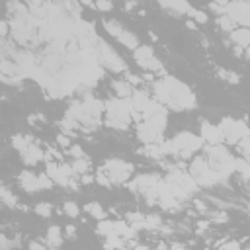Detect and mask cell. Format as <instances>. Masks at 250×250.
<instances>
[{"label":"cell","instance_id":"6","mask_svg":"<svg viewBox=\"0 0 250 250\" xmlns=\"http://www.w3.org/2000/svg\"><path fill=\"white\" fill-rule=\"evenodd\" d=\"M133 164L131 162H125V161H119V159H111V161H106L104 162V168L102 172L109 178L111 184H125L131 176H133Z\"/></svg>","mask_w":250,"mask_h":250},{"label":"cell","instance_id":"1","mask_svg":"<svg viewBox=\"0 0 250 250\" xmlns=\"http://www.w3.org/2000/svg\"><path fill=\"white\" fill-rule=\"evenodd\" d=\"M155 96L172 111L196 107V94L174 76H164L159 82H155Z\"/></svg>","mask_w":250,"mask_h":250},{"label":"cell","instance_id":"30","mask_svg":"<svg viewBox=\"0 0 250 250\" xmlns=\"http://www.w3.org/2000/svg\"><path fill=\"white\" fill-rule=\"evenodd\" d=\"M12 145H14V149H18L20 153H24V151L32 145V139H30V137H24V135H14V137H12Z\"/></svg>","mask_w":250,"mask_h":250},{"label":"cell","instance_id":"36","mask_svg":"<svg viewBox=\"0 0 250 250\" xmlns=\"http://www.w3.org/2000/svg\"><path fill=\"white\" fill-rule=\"evenodd\" d=\"M162 225V219L159 215H147L145 217V229H159Z\"/></svg>","mask_w":250,"mask_h":250},{"label":"cell","instance_id":"9","mask_svg":"<svg viewBox=\"0 0 250 250\" xmlns=\"http://www.w3.org/2000/svg\"><path fill=\"white\" fill-rule=\"evenodd\" d=\"M221 129H223V133H225V141H229V143H232V145L250 135V127H248V125H246L242 119L223 117Z\"/></svg>","mask_w":250,"mask_h":250},{"label":"cell","instance_id":"25","mask_svg":"<svg viewBox=\"0 0 250 250\" xmlns=\"http://www.w3.org/2000/svg\"><path fill=\"white\" fill-rule=\"evenodd\" d=\"M0 199H2V203L8 205V207H16V205H18V197H16L6 186L0 188Z\"/></svg>","mask_w":250,"mask_h":250},{"label":"cell","instance_id":"18","mask_svg":"<svg viewBox=\"0 0 250 250\" xmlns=\"http://www.w3.org/2000/svg\"><path fill=\"white\" fill-rule=\"evenodd\" d=\"M131 100H133V109H135V111H139L141 115H143V111L147 109V106L151 104L149 94H147V92H143V90H135V92H133V96H131Z\"/></svg>","mask_w":250,"mask_h":250},{"label":"cell","instance_id":"20","mask_svg":"<svg viewBox=\"0 0 250 250\" xmlns=\"http://www.w3.org/2000/svg\"><path fill=\"white\" fill-rule=\"evenodd\" d=\"M111 88H113V92L119 96V98H131L133 96V84L129 82V80H113V84H111Z\"/></svg>","mask_w":250,"mask_h":250},{"label":"cell","instance_id":"11","mask_svg":"<svg viewBox=\"0 0 250 250\" xmlns=\"http://www.w3.org/2000/svg\"><path fill=\"white\" fill-rule=\"evenodd\" d=\"M78 76H80V86L92 88L100 82V78L104 76V69L100 67V63H88V65H80L78 67Z\"/></svg>","mask_w":250,"mask_h":250},{"label":"cell","instance_id":"13","mask_svg":"<svg viewBox=\"0 0 250 250\" xmlns=\"http://www.w3.org/2000/svg\"><path fill=\"white\" fill-rule=\"evenodd\" d=\"M201 139L207 143V145H219L225 141V133L221 129V125H213L205 119H201Z\"/></svg>","mask_w":250,"mask_h":250},{"label":"cell","instance_id":"28","mask_svg":"<svg viewBox=\"0 0 250 250\" xmlns=\"http://www.w3.org/2000/svg\"><path fill=\"white\" fill-rule=\"evenodd\" d=\"M217 24H219V28H221L223 32H229V34H231L232 30H236V28H234V26H236V24H234V20H232V18H229L227 14H221V16L217 18Z\"/></svg>","mask_w":250,"mask_h":250},{"label":"cell","instance_id":"54","mask_svg":"<svg viewBox=\"0 0 250 250\" xmlns=\"http://www.w3.org/2000/svg\"><path fill=\"white\" fill-rule=\"evenodd\" d=\"M246 161H248V162H250V153H248V155H246Z\"/></svg>","mask_w":250,"mask_h":250},{"label":"cell","instance_id":"12","mask_svg":"<svg viewBox=\"0 0 250 250\" xmlns=\"http://www.w3.org/2000/svg\"><path fill=\"white\" fill-rule=\"evenodd\" d=\"M166 180L168 182H174V184H178L182 190H186L190 196L192 194H196L197 190H199V184L196 182V178L190 174V172H182V170H172L168 176H166Z\"/></svg>","mask_w":250,"mask_h":250},{"label":"cell","instance_id":"4","mask_svg":"<svg viewBox=\"0 0 250 250\" xmlns=\"http://www.w3.org/2000/svg\"><path fill=\"white\" fill-rule=\"evenodd\" d=\"M166 121H168V111H162V113H157L153 117H147V119L139 121V125H137L139 141L145 143V145L164 141L162 135L166 131Z\"/></svg>","mask_w":250,"mask_h":250},{"label":"cell","instance_id":"42","mask_svg":"<svg viewBox=\"0 0 250 250\" xmlns=\"http://www.w3.org/2000/svg\"><path fill=\"white\" fill-rule=\"evenodd\" d=\"M217 246H219V248H223V250H229V248L238 250V248H240V244H238L236 240H229V242H217Z\"/></svg>","mask_w":250,"mask_h":250},{"label":"cell","instance_id":"37","mask_svg":"<svg viewBox=\"0 0 250 250\" xmlns=\"http://www.w3.org/2000/svg\"><path fill=\"white\" fill-rule=\"evenodd\" d=\"M219 74H221L227 82H231V84H238V82H240V76H238L236 72H231V71H223V69H219Z\"/></svg>","mask_w":250,"mask_h":250},{"label":"cell","instance_id":"39","mask_svg":"<svg viewBox=\"0 0 250 250\" xmlns=\"http://www.w3.org/2000/svg\"><path fill=\"white\" fill-rule=\"evenodd\" d=\"M94 6H96L100 12H109V10L113 8L111 0H96V2H94Z\"/></svg>","mask_w":250,"mask_h":250},{"label":"cell","instance_id":"35","mask_svg":"<svg viewBox=\"0 0 250 250\" xmlns=\"http://www.w3.org/2000/svg\"><path fill=\"white\" fill-rule=\"evenodd\" d=\"M36 213H37V215H41V217H49V215L53 213V207H51V203L41 201V203H37V205H36Z\"/></svg>","mask_w":250,"mask_h":250},{"label":"cell","instance_id":"14","mask_svg":"<svg viewBox=\"0 0 250 250\" xmlns=\"http://www.w3.org/2000/svg\"><path fill=\"white\" fill-rule=\"evenodd\" d=\"M159 182H161V178L157 174H141V176L135 178V182L131 184V188L137 190V192H141L145 197H149L153 194V190L157 188Z\"/></svg>","mask_w":250,"mask_h":250},{"label":"cell","instance_id":"50","mask_svg":"<svg viewBox=\"0 0 250 250\" xmlns=\"http://www.w3.org/2000/svg\"><path fill=\"white\" fill-rule=\"evenodd\" d=\"M157 2L162 6V8H166V10H170V0H157Z\"/></svg>","mask_w":250,"mask_h":250},{"label":"cell","instance_id":"2","mask_svg":"<svg viewBox=\"0 0 250 250\" xmlns=\"http://www.w3.org/2000/svg\"><path fill=\"white\" fill-rule=\"evenodd\" d=\"M203 139L201 135L197 137L196 133H190V131H182L178 135H174L172 139H166V141H161L162 145V151L166 157H180V159H188L192 157L194 153H197L199 149H203Z\"/></svg>","mask_w":250,"mask_h":250},{"label":"cell","instance_id":"41","mask_svg":"<svg viewBox=\"0 0 250 250\" xmlns=\"http://www.w3.org/2000/svg\"><path fill=\"white\" fill-rule=\"evenodd\" d=\"M211 221H213V223H227V221H229V217H227V213H225V211H217V213H213V215H211Z\"/></svg>","mask_w":250,"mask_h":250},{"label":"cell","instance_id":"38","mask_svg":"<svg viewBox=\"0 0 250 250\" xmlns=\"http://www.w3.org/2000/svg\"><path fill=\"white\" fill-rule=\"evenodd\" d=\"M53 180H51V176L45 172V174H39V186H41V190H51L53 188Z\"/></svg>","mask_w":250,"mask_h":250},{"label":"cell","instance_id":"27","mask_svg":"<svg viewBox=\"0 0 250 250\" xmlns=\"http://www.w3.org/2000/svg\"><path fill=\"white\" fill-rule=\"evenodd\" d=\"M86 211L94 217V219H98V221H102V219H106V211H104V207L98 203V201H90L88 205H86Z\"/></svg>","mask_w":250,"mask_h":250},{"label":"cell","instance_id":"8","mask_svg":"<svg viewBox=\"0 0 250 250\" xmlns=\"http://www.w3.org/2000/svg\"><path fill=\"white\" fill-rule=\"evenodd\" d=\"M98 59H100V65H104L111 72H123V71H127V65H125V61L106 41H102V39L98 41Z\"/></svg>","mask_w":250,"mask_h":250},{"label":"cell","instance_id":"44","mask_svg":"<svg viewBox=\"0 0 250 250\" xmlns=\"http://www.w3.org/2000/svg\"><path fill=\"white\" fill-rule=\"evenodd\" d=\"M18 246V242H10V240H6V236L2 234V236H0V248H2V250H8L10 246Z\"/></svg>","mask_w":250,"mask_h":250},{"label":"cell","instance_id":"15","mask_svg":"<svg viewBox=\"0 0 250 250\" xmlns=\"http://www.w3.org/2000/svg\"><path fill=\"white\" fill-rule=\"evenodd\" d=\"M18 180H20V186L24 188V192H28V194H36V192L41 190V186H39V176H36V174L30 172V170H24Z\"/></svg>","mask_w":250,"mask_h":250},{"label":"cell","instance_id":"40","mask_svg":"<svg viewBox=\"0 0 250 250\" xmlns=\"http://www.w3.org/2000/svg\"><path fill=\"white\" fill-rule=\"evenodd\" d=\"M236 145H238V149H240V153H242V155L246 157V155L250 153V135H248V137H244V139H240V141H238Z\"/></svg>","mask_w":250,"mask_h":250},{"label":"cell","instance_id":"55","mask_svg":"<svg viewBox=\"0 0 250 250\" xmlns=\"http://www.w3.org/2000/svg\"><path fill=\"white\" fill-rule=\"evenodd\" d=\"M248 57H250V47H248Z\"/></svg>","mask_w":250,"mask_h":250},{"label":"cell","instance_id":"19","mask_svg":"<svg viewBox=\"0 0 250 250\" xmlns=\"http://www.w3.org/2000/svg\"><path fill=\"white\" fill-rule=\"evenodd\" d=\"M231 39L238 45V47H250V28H238L231 32Z\"/></svg>","mask_w":250,"mask_h":250},{"label":"cell","instance_id":"53","mask_svg":"<svg viewBox=\"0 0 250 250\" xmlns=\"http://www.w3.org/2000/svg\"><path fill=\"white\" fill-rule=\"evenodd\" d=\"M186 26H188V28H190V30H196V22H194V20H192V18H190V20H188V22H186Z\"/></svg>","mask_w":250,"mask_h":250},{"label":"cell","instance_id":"48","mask_svg":"<svg viewBox=\"0 0 250 250\" xmlns=\"http://www.w3.org/2000/svg\"><path fill=\"white\" fill-rule=\"evenodd\" d=\"M194 203H196V209H197V211H203V213L207 211V205H205L203 201H194Z\"/></svg>","mask_w":250,"mask_h":250},{"label":"cell","instance_id":"10","mask_svg":"<svg viewBox=\"0 0 250 250\" xmlns=\"http://www.w3.org/2000/svg\"><path fill=\"white\" fill-rule=\"evenodd\" d=\"M227 16L244 28H250V0H231L227 4Z\"/></svg>","mask_w":250,"mask_h":250},{"label":"cell","instance_id":"31","mask_svg":"<svg viewBox=\"0 0 250 250\" xmlns=\"http://www.w3.org/2000/svg\"><path fill=\"white\" fill-rule=\"evenodd\" d=\"M125 246V238L119 234H111L106 236V248H123Z\"/></svg>","mask_w":250,"mask_h":250},{"label":"cell","instance_id":"23","mask_svg":"<svg viewBox=\"0 0 250 250\" xmlns=\"http://www.w3.org/2000/svg\"><path fill=\"white\" fill-rule=\"evenodd\" d=\"M61 242H63L61 227H57V225L49 227V231H47V244L49 246H61Z\"/></svg>","mask_w":250,"mask_h":250},{"label":"cell","instance_id":"17","mask_svg":"<svg viewBox=\"0 0 250 250\" xmlns=\"http://www.w3.org/2000/svg\"><path fill=\"white\" fill-rule=\"evenodd\" d=\"M22 157H24V162H26L28 166H36V164L43 159V151H41L36 143H32V145L22 153Z\"/></svg>","mask_w":250,"mask_h":250},{"label":"cell","instance_id":"49","mask_svg":"<svg viewBox=\"0 0 250 250\" xmlns=\"http://www.w3.org/2000/svg\"><path fill=\"white\" fill-rule=\"evenodd\" d=\"M65 231H67V236H71V238H72V236H74V232H76V229H74V225H69V227H67Z\"/></svg>","mask_w":250,"mask_h":250},{"label":"cell","instance_id":"32","mask_svg":"<svg viewBox=\"0 0 250 250\" xmlns=\"http://www.w3.org/2000/svg\"><path fill=\"white\" fill-rule=\"evenodd\" d=\"M72 168H74L76 174H86V172L90 170V162L86 161V157H84V159H74Z\"/></svg>","mask_w":250,"mask_h":250},{"label":"cell","instance_id":"46","mask_svg":"<svg viewBox=\"0 0 250 250\" xmlns=\"http://www.w3.org/2000/svg\"><path fill=\"white\" fill-rule=\"evenodd\" d=\"M69 141H71V139H69V137H65V135H59V137H57V143H59L61 147H71V143H69Z\"/></svg>","mask_w":250,"mask_h":250},{"label":"cell","instance_id":"51","mask_svg":"<svg viewBox=\"0 0 250 250\" xmlns=\"http://www.w3.org/2000/svg\"><path fill=\"white\" fill-rule=\"evenodd\" d=\"M78 2H80V4H84V6H90V8L94 6V0H78Z\"/></svg>","mask_w":250,"mask_h":250},{"label":"cell","instance_id":"16","mask_svg":"<svg viewBox=\"0 0 250 250\" xmlns=\"http://www.w3.org/2000/svg\"><path fill=\"white\" fill-rule=\"evenodd\" d=\"M45 172H47V174L51 176V180H53L55 184H59V186H67V184H71V178H69V176H65V172L61 170V164L47 162Z\"/></svg>","mask_w":250,"mask_h":250},{"label":"cell","instance_id":"24","mask_svg":"<svg viewBox=\"0 0 250 250\" xmlns=\"http://www.w3.org/2000/svg\"><path fill=\"white\" fill-rule=\"evenodd\" d=\"M234 172H238L244 180H250V162L246 161V157L234 161Z\"/></svg>","mask_w":250,"mask_h":250},{"label":"cell","instance_id":"52","mask_svg":"<svg viewBox=\"0 0 250 250\" xmlns=\"http://www.w3.org/2000/svg\"><path fill=\"white\" fill-rule=\"evenodd\" d=\"M211 2H215V4H221V6H227L231 0H211Z\"/></svg>","mask_w":250,"mask_h":250},{"label":"cell","instance_id":"47","mask_svg":"<svg viewBox=\"0 0 250 250\" xmlns=\"http://www.w3.org/2000/svg\"><path fill=\"white\" fill-rule=\"evenodd\" d=\"M30 250H45V244H41V242H30Z\"/></svg>","mask_w":250,"mask_h":250},{"label":"cell","instance_id":"7","mask_svg":"<svg viewBox=\"0 0 250 250\" xmlns=\"http://www.w3.org/2000/svg\"><path fill=\"white\" fill-rule=\"evenodd\" d=\"M104 30H106L111 37H115L121 45H125V47L131 49V51H135V49L139 47L137 36H135L133 32H129L127 28H123L121 24H117L115 20H104Z\"/></svg>","mask_w":250,"mask_h":250},{"label":"cell","instance_id":"33","mask_svg":"<svg viewBox=\"0 0 250 250\" xmlns=\"http://www.w3.org/2000/svg\"><path fill=\"white\" fill-rule=\"evenodd\" d=\"M188 18H192L196 24H207V14L203 12V10H196V8H192L190 10V14H188Z\"/></svg>","mask_w":250,"mask_h":250},{"label":"cell","instance_id":"43","mask_svg":"<svg viewBox=\"0 0 250 250\" xmlns=\"http://www.w3.org/2000/svg\"><path fill=\"white\" fill-rule=\"evenodd\" d=\"M71 155H72L74 159H84V157H86L84 151H82V147H78V145H71Z\"/></svg>","mask_w":250,"mask_h":250},{"label":"cell","instance_id":"45","mask_svg":"<svg viewBox=\"0 0 250 250\" xmlns=\"http://www.w3.org/2000/svg\"><path fill=\"white\" fill-rule=\"evenodd\" d=\"M8 34H10V24L8 22H2V24H0V36L6 37Z\"/></svg>","mask_w":250,"mask_h":250},{"label":"cell","instance_id":"34","mask_svg":"<svg viewBox=\"0 0 250 250\" xmlns=\"http://www.w3.org/2000/svg\"><path fill=\"white\" fill-rule=\"evenodd\" d=\"M63 211H65L69 217H78V213H80L78 203H74V201H65V203H63Z\"/></svg>","mask_w":250,"mask_h":250},{"label":"cell","instance_id":"26","mask_svg":"<svg viewBox=\"0 0 250 250\" xmlns=\"http://www.w3.org/2000/svg\"><path fill=\"white\" fill-rule=\"evenodd\" d=\"M170 10H174L176 14H190L192 4L188 0H170Z\"/></svg>","mask_w":250,"mask_h":250},{"label":"cell","instance_id":"21","mask_svg":"<svg viewBox=\"0 0 250 250\" xmlns=\"http://www.w3.org/2000/svg\"><path fill=\"white\" fill-rule=\"evenodd\" d=\"M137 65L141 67V69H145V71H151V72H161L162 71V63L153 55V57H149V59H143V61H137Z\"/></svg>","mask_w":250,"mask_h":250},{"label":"cell","instance_id":"3","mask_svg":"<svg viewBox=\"0 0 250 250\" xmlns=\"http://www.w3.org/2000/svg\"><path fill=\"white\" fill-rule=\"evenodd\" d=\"M133 119L131 98H111L106 102V125L113 129H127Z\"/></svg>","mask_w":250,"mask_h":250},{"label":"cell","instance_id":"29","mask_svg":"<svg viewBox=\"0 0 250 250\" xmlns=\"http://www.w3.org/2000/svg\"><path fill=\"white\" fill-rule=\"evenodd\" d=\"M155 53H153V47L151 45H139L135 51H133V57H135V61H143V59H149V57H153Z\"/></svg>","mask_w":250,"mask_h":250},{"label":"cell","instance_id":"5","mask_svg":"<svg viewBox=\"0 0 250 250\" xmlns=\"http://www.w3.org/2000/svg\"><path fill=\"white\" fill-rule=\"evenodd\" d=\"M205 151H207V161H209L211 168L223 178V182L231 174H234V161L236 159L229 153V149L223 143H219V145H207Z\"/></svg>","mask_w":250,"mask_h":250},{"label":"cell","instance_id":"22","mask_svg":"<svg viewBox=\"0 0 250 250\" xmlns=\"http://www.w3.org/2000/svg\"><path fill=\"white\" fill-rule=\"evenodd\" d=\"M96 231H98V234H102V236H111V234H115V221L102 219V221H98Z\"/></svg>","mask_w":250,"mask_h":250}]
</instances>
